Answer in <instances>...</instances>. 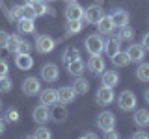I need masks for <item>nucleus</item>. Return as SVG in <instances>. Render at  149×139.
<instances>
[{
  "instance_id": "16",
  "label": "nucleus",
  "mask_w": 149,
  "mask_h": 139,
  "mask_svg": "<svg viewBox=\"0 0 149 139\" xmlns=\"http://www.w3.org/2000/svg\"><path fill=\"white\" fill-rule=\"evenodd\" d=\"M39 100L41 104L45 106H52L58 102V89H45V91H39Z\"/></svg>"
},
{
  "instance_id": "45",
  "label": "nucleus",
  "mask_w": 149,
  "mask_h": 139,
  "mask_svg": "<svg viewBox=\"0 0 149 139\" xmlns=\"http://www.w3.org/2000/svg\"><path fill=\"white\" fill-rule=\"evenodd\" d=\"M26 4H30V6H34V4H37V2H41V0H24Z\"/></svg>"
},
{
  "instance_id": "11",
  "label": "nucleus",
  "mask_w": 149,
  "mask_h": 139,
  "mask_svg": "<svg viewBox=\"0 0 149 139\" xmlns=\"http://www.w3.org/2000/svg\"><path fill=\"white\" fill-rule=\"evenodd\" d=\"M88 69L93 72V74H102L106 69V63L104 59L101 58V54H93L90 56V61H88Z\"/></svg>"
},
{
  "instance_id": "31",
  "label": "nucleus",
  "mask_w": 149,
  "mask_h": 139,
  "mask_svg": "<svg viewBox=\"0 0 149 139\" xmlns=\"http://www.w3.org/2000/svg\"><path fill=\"white\" fill-rule=\"evenodd\" d=\"M11 89H13V82H11V78L2 76V78H0V93H9Z\"/></svg>"
},
{
  "instance_id": "21",
  "label": "nucleus",
  "mask_w": 149,
  "mask_h": 139,
  "mask_svg": "<svg viewBox=\"0 0 149 139\" xmlns=\"http://www.w3.org/2000/svg\"><path fill=\"white\" fill-rule=\"evenodd\" d=\"M134 124L140 128L149 126V111L147 109H136L134 111Z\"/></svg>"
},
{
  "instance_id": "38",
  "label": "nucleus",
  "mask_w": 149,
  "mask_h": 139,
  "mask_svg": "<svg viewBox=\"0 0 149 139\" xmlns=\"http://www.w3.org/2000/svg\"><path fill=\"white\" fill-rule=\"evenodd\" d=\"M8 41H9V34H8V32H4V30H0V48H6Z\"/></svg>"
},
{
  "instance_id": "7",
  "label": "nucleus",
  "mask_w": 149,
  "mask_h": 139,
  "mask_svg": "<svg viewBox=\"0 0 149 139\" xmlns=\"http://www.w3.org/2000/svg\"><path fill=\"white\" fill-rule=\"evenodd\" d=\"M65 19L67 21H82L84 19V8L77 2H69L65 8Z\"/></svg>"
},
{
  "instance_id": "40",
  "label": "nucleus",
  "mask_w": 149,
  "mask_h": 139,
  "mask_svg": "<svg viewBox=\"0 0 149 139\" xmlns=\"http://www.w3.org/2000/svg\"><path fill=\"white\" fill-rule=\"evenodd\" d=\"M104 137H108V139H118V137H119V133L116 132L114 128H112V130H108V132H104Z\"/></svg>"
},
{
  "instance_id": "6",
  "label": "nucleus",
  "mask_w": 149,
  "mask_h": 139,
  "mask_svg": "<svg viewBox=\"0 0 149 139\" xmlns=\"http://www.w3.org/2000/svg\"><path fill=\"white\" fill-rule=\"evenodd\" d=\"M41 91V83H39V78H26L24 82H22V93H24L26 96H34V95H39Z\"/></svg>"
},
{
  "instance_id": "12",
  "label": "nucleus",
  "mask_w": 149,
  "mask_h": 139,
  "mask_svg": "<svg viewBox=\"0 0 149 139\" xmlns=\"http://www.w3.org/2000/svg\"><path fill=\"white\" fill-rule=\"evenodd\" d=\"M102 15L104 13H102V9L99 6H90L88 9H84V19H86L88 24H97Z\"/></svg>"
},
{
  "instance_id": "3",
  "label": "nucleus",
  "mask_w": 149,
  "mask_h": 139,
  "mask_svg": "<svg viewBox=\"0 0 149 139\" xmlns=\"http://www.w3.org/2000/svg\"><path fill=\"white\" fill-rule=\"evenodd\" d=\"M116 98V95H114V87H106V85H102L99 87V91L95 93V102L99 106H108L112 104Z\"/></svg>"
},
{
  "instance_id": "47",
  "label": "nucleus",
  "mask_w": 149,
  "mask_h": 139,
  "mask_svg": "<svg viewBox=\"0 0 149 139\" xmlns=\"http://www.w3.org/2000/svg\"><path fill=\"white\" fill-rule=\"evenodd\" d=\"M65 2H67V4H69V2H77V0H65Z\"/></svg>"
},
{
  "instance_id": "49",
  "label": "nucleus",
  "mask_w": 149,
  "mask_h": 139,
  "mask_svg": "<svg viewBox=\"0 0 149 139\" xmlns=\"http://www.w3.org/2000/svg\"><path fill=\"white\" fill-rule=\"evenodd\" d=\"M45 2H52V0H45Z\"/></svg>"
},
{
  "instance_id": "20",
  "label": "nucleus",
  "mask_w": 149,
  "mask_h": 139,
  "mask_svg": "<svg viewBox=\"0 0 149 139\" xmlns=\"http://www.w3.org/2000/svg\"><path fill=\"white\" fill-rule=\"evenodd\" d=\"M110 19L114 21V24H116V28H119V26H125V24H129V13L125 11V9H114L112 11V15H110Z\"/></svg>"
},
{
  "instance_id": "30",
  "label": "nucleus",
  "mask_w": 149,
  "mask_h": 139,
  "mask_svg": "<svg viewBox=\"0 0 149 139\" xmlns=\"http://www.w3.org/2000/svg\"><path fill=\"white\" fill-rule=\"evenodd\" d=\"M118 37L121 41H130L134 37V30L130 28L129 24H125V26H119V32H118Z\"/></svg>"
},
{
  "instance_id": "33",
  "label": "nucleus",
  "mask_w": 149,
  "mask_h": 139,
  "mask_svg": "<svg viewBox=\"0 0 149 139\" xmlns=\"http://www.w3.org/2000/svg\"><path fill=\"white\" fill-rule=\"evenodd\" d=\"M22 17H24V19H30V21H34V19L37 17L36 11H34V6H30V4H24V6H22Z\"/></svg>"
},
{
  "instance_id": "42",
  "label": "nucleus",
  "mask_w": 149,
  "mask_h": 139,
  "mask_svg": "<svg viewBox=\"0 0 149 139\" xmlns=\"http://www.w3.org/2000/svg\"><path fill=\"white\" fill-rule=\"evenodd\" d=\"M142 46H143L146 50H149V34L143 35V39H142Z\"/></svg>"
},
{
  "instance_id": "10",
  "label": "nucleus",
  "mask_w": 149,
  "mask_h": 139,
  "mask_svg": "<svg viewBox=\"0 0 149 139\" xmlns=\"http://www.w3.org/2000/svg\"><path fill=\"white\" fill-rule=\"evenodd\" d=\"M95 26H97V30H99L101 35H110L112 32L116 30V24H114V21L110 19V15H102Z\"/></svg>"
},
{
  "instance_id": "44",
  "label": "nucleus",
  "mask_w": 149,
  "mask_h": 139,
  "mask_svg": "<svg viewBox=\"0 0 149 139\" xmlns=\"http://www.w3.org/2000/svg\"><path fill=\"white\" fill-rule=\"evenodd\" d=\"M4 130H6V124H4V120L0 119V136H2V133H4Z\"/></svg>"
},
{
  "instance_id": "17",
  "label": "nucleus",
  "mask_w": 149,
  "mask_h": 139,
  "mask_svg": "<svg viewBox=\"0 0 149 139\" xmlns=\"http://www.w3.org/2000/svg\"><path fill=\"white\" fill-rule=\"evenodd\" d=\"M15 65L21 71H30V69L34 67V59H32L30 54H17L15 56Z\"/></svg>"
},
{
  "instance_id": "36",
  "label": "nucleus",
  "mask_w": 149,
  "mask_h": 139,
  "mask_svg": "<svg viewBox=\"0 0 149 139\" xmlns=\"http://www.w3.org/2000/svg\"><path fill=\"white\" fill-rule=\"evenodd\" d=\"M30 50H32L30 43L22 39V41H21V45H19V52H17V54H30Z\"/></svg>"
},
{
  "instance_id": "26",
  "label": "nucleus",
  "mask_w": 149,
  "mask_h": 139,
  "mask_svg": "<svg viewBox=\"0 0 149 139\" xmlns=\"http://www.w3.org/2000/svg\"><path fill=\"white\" fill-rule=\"evenodd\" d=\"M21 35H17V34H11L9 35V41H8V52L9 54H17L19 52V45H21Z\"/></svg>"
},
{
  "instance_id": "37",
  "label": "nucleus",
  "mask_w": 149,
  "mask_h": 139,
  "mask_svg": "<svg viewBox=\"0 0 149 139\" xmlns=\"http://www.w3.org/2000/svg\"><path fill=\"white\" fill-rule=\"evenodd\" d=\"M9 15H11L13 19H22V6H13L11 8V11H9Z\"/></svg>"
},
{
  "instance_id": "14",
  "label": "nucleus",
  "mask_w": 149,
  "mask_h": 139,
  "mask_svg": "<svg viewBox=\"0 0 149 139\" xmlns=\"http://www.w3.org/2000/svg\"><path fill=\"white\" fill-rule=\"evenodd\" d=\"M67 115H69V111L65 108V104H62V102L50 109V119H52L54 122H63V120L67 119Z\"/></svg>"
},
{
  "instance_id": "9",
  "label": "nucleus",
  "mask_w": 149,
  "mask_h": 139,
  "mask_svg": "<svg viewBox=\"0 0 149 139\" xmlns=\"http://www.w3.org/2000/svg\"><path fill=\"white\" fill-rule=\"evenodd\" d=\"M41 78L45 82H56L60 78V69L54 63H47L41 67Z\"/></svg>"
},
{
  "instance_id": "41",
  "label": "nucleus",
  "mask_w": 149,
  "mask_h": 139,
  "mask_svg": "<svg viewBox=\"0 0 149 139\" xmlns=\"http://www.w3.org/2000/svg\"><path fill=\"white\" fill-rule=\"evenodd\" d=\"M132 137H134V139H147L149 133H147V132H136V133H132Z\"/></svg>"
},
{
  "instance_id": "32",
  "label": "nucleus",
  "mask_w": 149,
  "mask_h": 139,
  "mask_svg": "<svg viewBox=\"0 0 149 139\" xmlns=\"http://www.w3.org/2000/svg\"><path fill=\"white\" fill-rule=\"evenodd\" d=\"M34 137L36 139H50L52 137V133H50V130L45 128V124H41V128H37L34 132Z\"/></svg>"
},
{
  "instance_id": "8",
  "label": "nucleus",
  "mask_w": 149,
  "mask_h": 139,
  "mask_svg": "<svg viewBox=\"0 0 149 139\" xmlns=\"http://www.w3.org/2000/svg\"><path fill=\"white\" fill-rule=\"evenodd\" d=\"M32 117H34V120L37 124H47L50 120V109H49V106H45V104H39L37 108H34V113H32Z\"/></svg>"
},
{
  "instance_id": "13",
  "label": "nucleus",
  "mask_w": 149,
  "mask_h": 139,
  "mask_svg": "<svg viewBox=\"0 0 149 139\" xmlns=\"http://www.w3.org/2000/svg\"><path fill=\"white\" fill-rule=\"evenodd\" d=\"M127 54H129L130 61L140 63V61H143V58H146V48H143L142 45H130L127 48Z\"/></svg>"
},
{
  "instance_id": "39",
  "label": "nucleus",
  "mask_w": 149,
  "mask_h": 139,
  "mask_svg": "<svg viewBox=\"0 0 149 139\" xmlns=\"http://www.w3.org/2000/svg\"><path fill=\"white\" fill-rule=\"evenodd\" d=\"M8 72H9L8 61H6V59H0V78H2V76H8Z\"/></svg>"
},
{
  "instance_id": "1",
  "label": "nucleus",
  "mask_w": 149,
  "mask_h": 139,
  "mask_svg": "<svg viewBox=\"0 0 149 139\" xmlns=\"http://www.w3.org/2000/svg\"><path fill=\"white\" fill-rule=\"evenodd\" d=\"M84 46H86V50L91 56L93 54H101L102 50H104V39H102L101 34H91V35H88L86 39H84Z\"/></svg>"
},
{
  "instance_id": "18",
  "label": "nucleus",
  "mask_w": 149,
  "mask_h": 139,
  "mask_svg": "<svg viewBox=\"0 0 149 139\" xmlns=\"http://www.w3.org/2000/svg\"><path fill=\"white\" fill-rule=\"evenodd\" d=\"M101 83L106 87H116L119 83V74L116 71H104L101 74Z\"/></svg>"
},
{
  "instance_id": "46",
  "label": "nucleus",
  "mask_w": 149,
  "mask_h": 139,
  "mask_svg": "<svg viewBox=\"0 0 149 139\" xmlns=\"http://www.w3.org/2000/svg\"><path fill=\"white\" fill-rule=\"evenodd\" d=\"M143 98H146V102L149 104V89H146V93H143Z\"/></svg>"
},
{
  "instance_id": "19",
  "label": "nucleus",
  "mask_w": 149,
  "mask_h": 139,
  "mask_svg": "<svg viewBox=\"0 0 149 139\" xmlns=\"http://www.w3.org/2000/svg\"><path fill=\"white\" fill-rule=\"evenodd\" d=\"M121 50V39L119 37H110V39H106L104 41V52L106 56H114V54H118Z\"/></svg>"
},
{
  "instance_id": "29",
  "label": "nucleus",
  "mask_w": 149,
  "mask_h": 139,
  "mask_svg": "<svg viewBox=\"0 0 149 139\" xmlns=\"http://www.w3.org/2000/svg\"><path fill=\"white\" fill-rule=\"evenodd\" d=\"M82 21H67V26H65V34L67 35H74L82 30Z\"/></svg>"
},
{
  "instance_id": "34",
  "label": "nucleus",
  "mask_w": 149,
  "mask_h": 139,
  "mask_svg": "<svg viewBox=\"0 0 149 139\" xmlns=\"http://www.w3.org/2000/svg\"><path fill=\"white\" fill-rule=\"evenodd\" d=\"M49 9H50V8H47L43 2H37V4H34V11H36V15H37V17H43L45 13L49 11Z\"/></svg>"
},
{
  "instance_id": "35",
  "label": "nucleus",
  "mask_w": 149,
  "mask_h": 139,
  "mask_svg": "<svg viewBox=\"0 0 149 139\" xmlns=\"http://www.w3.org/2000/svg\"><path fill=\"white\" fill-rule=\"evenodd\" d=\"M6 119L9 120V122H17V120H19V111L15 108H9L8 113H6Z\"/></svg>"
},
{
  "instance_id": "15",
  "label": "nucleus",
  "mask_w": 149,
  "mask_h": 139,
  "mask_svg": "<svg viewBox=\"0 0 149 139\" xmlns=\"http://www.w3.org/2000/svg\"><path fill=\"white\" fill-rule=\"evenodd\" d=\"M74 96H77V91L73 87H60L58 89V102H62V104L74 102Z\"/></svg>"
},
{
  "instance_id": "48",
  "label": "nucleus",
  "mask_w": 149,
  "mask_h": 139,
  "mask_svg": "<svg viewBox=\"0 0 149 139\" xmlns=\"http://www.w3.org/2000/svg\"><path fill=\"white\" fill-rule=\"evenodd\" d=\"M0 109H2V100H0Z\"/></svg>"
},
{
  "instance_id": "23",
  "label": "nucleus",
  "mask_w": 149,
  "mask_h": 139,
  "mask_svg": "<svg viewBox=\"0 0 149 139\" xmlns=\"http://www.w3.org/2000/svg\"><path fill=\"white\" fill-rule=\"evenodd\" d=\"M17 26H19V32H21V34H34V32H36L34 21H30V19H24V17L19 19Z\"/></svg>"
},
{
  "instance_id": "25",
  "label": "nucleus",
  "mask_w": 149,
  "mask_h": 139,
  "mask_svg": "<svg viewBox=\"0 0 149 139\" xmlns=\"http://www.w3.org/2000/svg\"><path fill=\"white\" fill-rule=\"evenodd\" d=\"M73 89L77 91V95H86V93L90 91V82H88L86 78H82V76H77Z\"/></svg>"
},
{
  "instance_id": "5",
  "label": "nucleus",
  "mask_w": 149,
  "mask_h": 139,
  "mask_svg": "<svg viewBox=\"0 0 149 139\" xmlns=\"http://www.w3.org/2000/svg\"><path fill=\"white\" fill-rule=\"evenodd\" d=\"M54 46H56V41H54L50 35H37V39H36V48H37V52L49 54V52H52V50H54Z\"/></svg>"
},
{
  "instance_id": "24",
  "label": "nucleus",
  "mask_w": 149,
  "mask_h": 139,
  "mask_svg": "<svg viewBox=\"0 0 149 139\" xmlns=\"http://www.w3.org/2000/svg\"><path fill=\"white\" fill-rule=\"evenodd\" d=\"M112 63H114V67H127L130 63V58L127 52H123V50H119L118 54L112 56Z\"/></svg>"
},
{
  "instance_id": "2",
  "label": "nucleus",
  "mask_w": 149,
  "mask_h": 139,
  "mask_svg": "<svg viewBox=\"0 0 149 139\" xmlns=\"http://www.w3.org/2000/svg\"><path fill=\"white\" fill-rule=\"evenodd\" d=\"M118 106H119V109H123V111H134L136 109V95H134L132 91L125 89L123 93H119Z\"/></svg>"
},
{
  "instance_id": "28",
  "label": "nucleus",
  "mask_w": 149,
  "mask_h": 139,
  "mask_svg": "<svg viewBox=\"0 0 149 139\" xmlns=\"http://www.w3.org/2000/svg\"><path fill=\"white\" fill-rule=\"evenodd\" d=\"M78 58H80V52H78V48H74V46H69V48L63 52V58H62V59H63L65 65H69L71 61H74V59H78Z\"/></svg>"
},
{
  "instance_id": "43",
  "label": "nucleus",
  "mask_w": 149,
  "mask_h": 139,
  "mask_svg": "<svg viewBox=\"0 0 149 139\" xmlns=\"http://www.w3.org/2000/svg\"><path fill=\"white\" fill-rule=\"evenodd\" d=\"M82 137H84V139H95V137H97V133H93V132H86V133H82Z\"/></svg>"
},
{
  "instance_id": "4",
  "label": "nucleus",
  "mask_w": 149,
  "mask_h": 139,
  "mask_svg": "<svg viewBox=\"0 0 149 139\" xmlns=\"http://www.w3.org/2000/svg\"><path fill=\"white\" fill-rule=\"evenodd\" d=\"M97 126H99L102 132H108V130L116 128V115L112 111H102L97 117Z\"/></svg>"
},
{
  "instance_id": "22",
  "label": "nucleus",
  "mask_w": 149,
  "mask_h": 139,
  "mask_svg": "<svg viewBox=\"0 0 149 139\" xmlns=\"http://www.w3.org/2000/svg\"><path fill=\"white\" fill-rule=\"evenodd\" d=\"M67 69H69V74H73V76H82L84 71H86V63L82 61V58H78V59L69 63Z\"/></svg>"
},
{
  "instance_id": "27",
  "label": "nucleus",
  "mask_w": 149,
  "mask_h": 139,
  "mask_svg": "<svg viewBox=\"0 0 149 139\" xmlns=\"http://www.w3.org/2000/svg\"><path fill=\"white\" fill-rule=\"evenodd\" d=\"M136 78L140 82H149V63L140 61V67L136 69Z\"/></svg>"
}]
</instances>
